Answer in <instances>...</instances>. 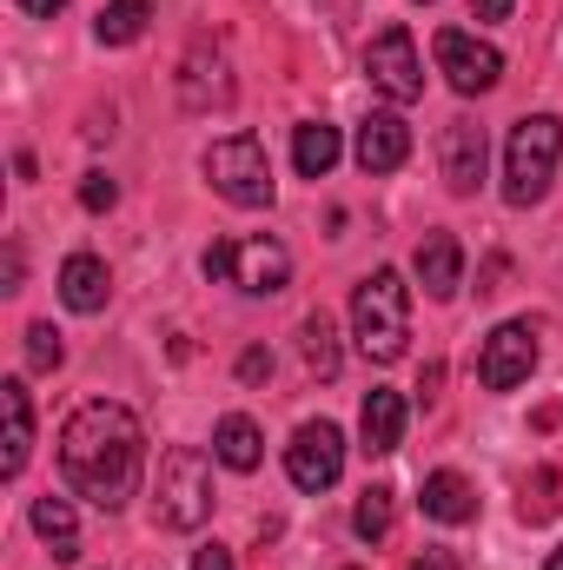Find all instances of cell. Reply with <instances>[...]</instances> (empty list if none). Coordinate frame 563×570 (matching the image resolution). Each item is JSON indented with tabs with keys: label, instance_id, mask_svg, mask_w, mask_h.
I'll return each instance as SVG.
<instances>
[{
	"label": "cell",
	"instance_id": "cell-1",
	"mask_svg": "<svg viewBox=\"0 0 563 570\" xmlns=\"http://www.w3.org/2000/svg\"><path fill=\"white\" fill-rule=\"evenodd\" d=\"M140 471H146V431L127 405L93 399L60 425V478H67L73 498H87L100 511H120L140 491Z\"/></svg>",
	"mask_w": 563,
	"mask_h": 570
},
{
	"label": "cell",
	"instance_id": "cell-2",
	"mask_svg": "<svg viewBox=\"0 0 563 570\" xmlns=\"http://www.w3.org/2000/svg\"><path fill=\"white\" fill-rule=\"evenodd\" d=\"M352 338L372 365H398L405 358V338H412V285L398 279L392 266L365 273L352 292Z\"/></svg>",
	"mask_w": 563,
	"mask_h": 570
},
{
	"label": "cell",
	"instance_id": "cell-3",
	"mask_svg": "<svg viewBox=\"0 0 563 570\" xmlns=\"http://www.w3.org/2000/svg\"><path fill=\"white\" fill-rule=\"evenodd\" d=\"M557 159H563V120L557 114H524L511 127V146H504V199L537 206L557 179Z\"/></svg>",
	"mask_w": 563,
	"mask_h": 570
},
{
	"label": "cell",
	"instance_id": "cell-4",
	"mask_svg": "<svg viewBox=\"0 0 563 570\" xmlns=\"http://www.w3.org/2000/svg\"><path fill=\"white\" fill-rule=\"evenodd\" d=\"M213 458L192 451V444H172L159 458V484H152V511L166 531H199L213 518Z\"/></svg>",
	"mask_w": 563,
	"mask_h": 570
},
{
	"label": "cell",
	"instance_id": "cell-5",
	"mask_svg": "<svg viewBox=\"0 0 563 570\" xmlns=\"http://www.w3.org/2000/svg\"><path fill=\"white\" fill-rule=\"evenodd\" d=\"M199 266H206V279L239 285L246 298H273V292L292 285V253H285V239H273V233H253V239H213Z\"/></svg>",
	"mask_w": 563,
	"mask_h": 570
},
{
	"label": "cell",
	"instance_id": "cell-6",
	"mask_svg": "<svg viewBox=\"0 0 563 570\" xmlns=\"http://www.w3.org/2000/svg\"><path fill=\"white\" fill-rule=\"evenodd\" d=\"M199 173L213 179V193L226 199V206H239V213H259V206H273V159H266V146L253 140V134H226V140L206 146V159H199Z\"/></svg>",
	"mask_w": 563,
	"mask_h": 570
},
{
	"label": "cell",
	"instance_id": "cell-7",
	"mask_svg": "<svg viewBox=\"0 0 563 570\" xmlns=\"http://www.w3.org/2000/svg\"><path fill=\"white\" fill-rule=\"evenodd\" d=\"M431 53H437V73H444L464 100H477V94H491V87L504 80V53H497L491 40L464 33V27H444V33L431 40Z\"/></svg>",
	"mask_w": 563,
	"mask_h": 570
},
{
	"label": "cell",
	"instance_id": "cell-8",
	"mask_svg": "<svg viewBox=\"0 0 563 570\" xmlns=\"http://www.w3.org/2000/svg\"><path fill=\"white\" fill-rule=\"evenodd\" d=\"M365 73H372V87H378L392 107H412L424 94V60H418L412 27H385V33L365 47Z\"/></svg>",
	"mask_w": 563,
	"mask_h": 570
},
{
	"label": "cell",
	"instance_id": "cell-9",
	"mask_svg": "<svg viewBox=\"0 0 563 570\" xmlns=\"http://www.w3.org/2000/svg\"><path fill=\"white\" fill-rule=\"evenodd\" d=\"M338 471H345V431L332 425V419H312V425L292 431V444H285V478H292L298 491H332Z\"/></svg>",
	"mask_w": 563,
	"mask_h": 570
},
{
	"label": "cell",
	"instance_id": "cell-10",
	"mask_svg": "<svg viewBox=\"0 0 563 570\" xmlns=\"http://www.w3.org/2000/svg\"><path fill=\"white\" fill-rule=\"evenodd\" d=\"M531 372H537V332H531L524 318L497 325V332L484 338V352H477V379H484V392H517Z\"/></svg>",
	"mask_w": 563,
	"mask_h": 570
},
{
	"label": "cell",
	"instance_id": "cell-11",
	"mask_svg": "<svg viewBox=\"0 0 563 570\" xmlns=\"http://www.w3.org/2000/svg\"><path fill=\"white\" fill-rule=\"evenodd\" d=\"M179 100H186V114L233 107V67H226V53L213 40H192L186 47V60H179Z\"/></svg>",
	"mask_w": 563,
	"mask_h": 570
},
{
	"label": "cell",
	"instance_id": "cell-12",
	"mask_svg": "<svg viewBox=\"0 0 563 570\" xmlns=\"http://www.w3.org/2000/svg\"><path fill=\"white\" fill-rule=\"evenodd\" d=\"M484 159H491V140H484L477 120H451V127H444L437 166H444V186H451L457 199H471V193L484 186Z\"/></svg>",
	"mask_w": 563,
	"mask_h": 570
},
{
	"label": "cell",
	"instance_id": "cell-13",
	"mask_svg": "<svg viewBox=\"0 0 563 570\" xmlns=\"http://www.w3.org/2000/svg\"><path fill=\"white\" fill-rule=\"evenodd\" d=\"M0 478H20L27 471V451H33V399L20 379L0 385Z\"/></svg>",
	"mask_w": 563,
	"mask_h": 570
},
{
	"label": "cell",
	"instance_id": "cell-14",
	"mask_svg": "<svg viewBox=\"0 0 563 570\" xmlns=\"http://www.w3.org/2000/svg\"><path fill=\"white\" fill-rule=\"evenodd\" d=\"M107 292H113V273H107L100 253H73V259L60 266V305H67V312L93 318V312H107Z\"/></svg>",
	"mask_w": 563,
	"mask_h": 570
},
{
	"label": "cell",
	"instance_id": "cell-15",
	"mask_svg": "<svg viewBox=\"0 0 563 570\" xmlns=\"http://www.w3.org/2000/svg\"><path fill=\"white\" fill-rule=\"evenodd\" d=\"M405 159H412V127L398 114H372L358 127V166L365 173H398Z\"/></svg>",
	"mask_w": 563,
	"mask_h": 570
},
{
	"label": "cell",
	"instance_id": "cell-16",
	"mask_svg": "<svg viewBox=\"0 0 563 570\" xmlns=\"http://www.w3.org/2000/svg\"><path fill=\"white\" fill-rule=\"evenodd\" d=\"M358 438H365V451L372 458H392L398 444H405V399L398 392H365V412H358Z\"/></svg>",
	"mask_w": 563,
	"mask_h": 570
},
{
	"label": "cell",
	"instance_id": "cell-17",
	"mask_svg": "<svg viewBox=\"0 0 563 570\" xmlns=\"http://www.w3.org/2000/svg\"><path fill=\"white\" fill-rule=\"evenodd\" d=\"M418 285L431 298H457V285H464V246L451 233H431L418 246Z\"/></svg>",
	"mask_w": 563,
	"mask_h": 570
},
{
	"label": "cell",
	"instance_id": "cell-18",
	"mask_svg": "<svg viewBox=\"0 0 563 570\" xmlns=\"http://www.w3.org/2000/svg\"><path fill=\"white\" fill-rule=\"evenodd\" d=\"M418 504H424V518H437V524H471V518H477V491H471L457 471H431Z\"/></svg>",
	"mask_w": 563,
	"mask_h": 570
},
{
	"label": "cell",
	"instance_id": "cell-19",
	"mask_svg": "<svg viewBox=\"0 0 563 570\" xmlns=\"http://www.w3.org/2000/svg\"><path fill=\"white\" fill-rule=\"evenodd\" d=\"M338 127H325V120H305V127H292V166H298V179H325L332 166H338Z\"/></svg>",
	"mask_w": 563,
	"mask_h": 570
},
{
	"label": "cell",
	"instance_id": "cell-20",
	"mask_svg": "<svg viewBox=\"0 0 563 570\" xmlns=\"http://www.w3.org/2000/svg\"><path fill=\"white\" fill-rule=\"evenodd\" d=\"M33 531L47 538V551H53V564H73L80 558V524H73V504L67 498H33Z\"/></svg>",
	"mask_w": 563,
	"mask_h": 570
},
{
	"label": "cell",
	"instance_id": "cell-21",
	"mask_svg": "<svg viewBox=\"0 0 563 570\" xmlns=\"http://www.w3.org/2000/svg\"><path fill=\"white\" fill-rule=\"evenodd\" d=\"M213 458H219L226 471H259L266 438H259V425H253L246 412H233V419H219V431H213Z\"/></svg>",
	"mask_w": 563,
	"mask_h": 570
},
{
	"label": "cell",
	"instance_id": "cell-22",
	"mask_svg": "<svg viewBox=\"0 0 563 570\" xmlns=\"http://www.w3.org/2000/svg\"><path fill=\"white\" fill-rule=\"evenodd\" d=\"M146 20H152V0H107L93 33H100V47H134L146 33Z\"/></svg>",
	"mask_w": 563,
	"mask_h": 570
},
{
	"label": "cell",
	"instance_id": "cell-23",
	"mask_svg": "<svg viewBox=\"0 0 563 570\" xmlns=\"http://www.w3.org/2000/svg\"><path fill=\"white\" fill-rule=\"evenodd\" d=\"M298 352H305L312 379H338V332H332L325 312H312V318L298 325Z\"/></svg>",
	"mask_w": 563,
	"mask_h": 570
},
{
	"label": "cell",
	"instance_id": "cell-24",
	"mask_svg": "<svg viewBox=\"0 0 563 570\" xmlns=\"http://www.w3.org/2000/svg\"><path fill=\"white\" fill-rule=\"evenodd\" d=\"M392 518H398V491H392V484H365V498H358V511H352V531H358L365 544H378V538H392Z\"/></svg>",
	"mask_w": 563,
	"mask_h": 570
},
{
	"label": "cell",
	"instance_id": "cell-25",
	"mask_svg": "<svg viewBox=\"0 0 563 570\" xmlns=\"http://www.w3.org/2000/svg\"><path fill=\"white\" fill-rule=\"evenodd\" d=\"M557 491H563V471H551V464H544V471L524 484V504H517V518H524V524H544V518L563 504Z\"/></svg>",
	"mask_w": 563,
	"mask_h": 570
},
{
	"label": "cell",
	"instance_id": "cell-26",
	"mask_svg": "<svg viewBox=\"0 0 563 570\" xmlns=\"http://www.w3.org/2000/svg\"><path fill=\"white\" fill-rule=\"evenodd\" d=\"M60 358H67V345H60V332L40 318V325H27V365L33 372H60Z\"/></svg>",
	"mask_w": 563,
	"mask_h": 570
},
{
	"label": "cell",
	"instance_id": "cell-27",
	"mask_svg": "<svg viewBox=\"0 0 563 570\" xmlns=\"http://www.w3.org/2000/svg\"><path fill=\"white\" fill-rule=\"evenodd\" d=\"M113 199H120V186H113L107 173H87V179H80V206H87V213H113Z\"/></svg>",
	"mask_w": 563,
	"mask_h": 570
},
{
	"label": "cell",
	"instance_id": "cell-28",
	"mask_svg": "<svg viewBox=\"0 0 563 570\" xmlns=\"http://www.w3.org/2000/svg\"><path fill=\"white\" fill-rule=\"evenodd\" d=\"M239 379H246V385L273 379V352H266V345H246V352H239Z\"/></svg>",
	"mask_w": 563,
	"mask_h": 570
},
{
	"label": "cell",
	"instance_id": "cell-29",
	"mask_svg": "<svg viewBox=\"0 0 563 570\" xmlns=\"http://www.w3.org/2000/svg\"><path fill=\"white\" fill-rule=\"evenodd\" d=\"M412 570H457V551L431 544V551H418V558H412Z\"/></svg>",
	"mask_w": 563,
	"mask_h": 570
},
{
	"label": "cell",
	"instance_id": "cell-30",
	"mask_svg": "<svg viewBox=\"0 0 563 570\" xmlns=\"http://www.w3.org/2000/svg\"><path fill=\"white\" fill-rule=\"evenodd\" d=\"M192 570H239V564H233V551L206 544V551H192Z\"/></svg>",
	"mask_w": 563,
	"mask_h": 570
},
{
	"label": "cell",
	"instance_id": "cell-31",
	"mask_svg": "<svg viewBox=\"0 0 563 570\" xmlns=\"http://www.w3.org/2000/svg\"><path fill=\"white\" fill-rule=\"evenodd\" d=\"M511 7H517V0H471L477 20H511Z\"/></svg>",
	"mask_w": 563,
	"mask_h": 570
},
{
	"label": "cell",
	"instance_id": "cell-32",
	"mask_svg": "<svg viewBox=\"0 0 563 570\" xmlns=\"http://www.w3.org/2000/svg\"><path fill=\"white\" fill-rule=\"evenodd\" d=\"M60 7H67V0H20V13H33V20H53Z\"/></svg>",
	"mask_w": 563,
	"mask_h": 570
},
{
	"label": "cell",
	"instance_id": "cell-33",
	"mask_svg": "<svg viewBox=\"0 0 563 570\" xmlns=\"http://www.w3.org/2000/svg\"><path fill=\"white\" fill-rule=\"evenodd\" d=\"M551 570H563V544H557V551H551Z\"/></svg>",
	"mask_w": 563,
	"mask_h": 570
},
{
	"label": "cell",
	"instance_id": "cell-34",
	"mask_svg": "<svg viewBox=\"0 0 563 570\" xmlns=\"http://www.w3.org/2000/svg\"><path fill=\"white\" fill-rule=\"evenodd\" d=\"M345 570H358V564H345Z\"/></svg>",
	"mask_w": 563,
	"mask_h": 570
}]
</instances>
